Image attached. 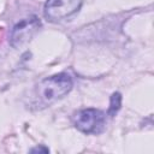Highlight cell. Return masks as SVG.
<instances>
[{
	"mask_svg": "<svg viewBox=\"0 0 154 154\" xmlns=\"http://www.w3.org/2000/svg\"><path fill=\"white\" fill-rule=\"evenodd\" d=\"M73 87L72 77L69 73L61 72L42 79L35 88L36 105L46 107L67 95Z\"/></svg>",
	"mask_w": 154,
	"mask_h": 154,
	"instance_id": "cell-1",
	"label": "cell"
},
{
	"mask_svg": "<svg viewBox=\"0 0 154 154\" xmlns=\"http://www.w3.org/2000/svg\"><path fill=\"white\" fill-rule=\"evenodd\" d=\"M72 123L76 129L84 134L97 135L106 128V114L96 108H84L73 113Z\"/></svg>",
	"mask_w": 154,
	"mask_h": 154,
	"instance_id": "cell-2",
	"label": "cell"
},
{
	"mask_svg": "<svg viewBox=\"0 0 154 154\" xmlns=\"http://www.w3.org/2000/svg\"><path fill=\"white\" fill-rule=\"evenodd\" d=\"M83 0H47L43 14L49 22H58L71 17L81 8Z\"/></svg>",
	"mask_w": 154,
	"mask_h": 154,
	"instance_id": "cell-3",
	"label": "cell"
},
{
	"mask_svg": "<svg viewBox=\"0 0 154 154\" xmlns=\"http://www.w3.org/2000/svg\"><path fill=\"white\" fill-rule=\"evenodd\" d=\"M41 28V22L36 16H31L18 22L11 30L10 45L13 48H19L25 45Z\"/></svg>",
	"mask_w": 154,
	"mask_h": 154,
	"instance_id": "cell-4",
	"label": "cell"
},
{
	"mask_svg": "<svg viewBox=\"0 0 154 154\" xmlns=\"http://www.w3.org/2000/svg\"><path fill=\"white\" fill-rule=\"evenodd\" d=\"M120 103H122V96L119 93H113L111 96V103H109V108H108V114L109 116H114L119 108H120Z\"/></svg>",
	"mask_w": 154,
	"mask_h": 154,
	"instance_id": "cell-5",
	"label": "cell"
}]
</instances>
